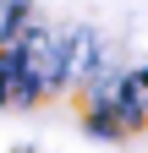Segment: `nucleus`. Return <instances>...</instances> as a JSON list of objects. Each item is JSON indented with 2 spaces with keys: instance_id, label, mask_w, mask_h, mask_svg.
<instances>
[{
  "instance_id": "obj_2",
  "label": "nucleus",
  "mask_w": 148,
  "mask_h": 153,
  "mask_svg": "<svg viewBox=\"0 0 148 153\" xmlns=\"http://www.w3.org/2000/svg\"><path fill=\"white\" fill-rule=\"evenodd\" d=\"M88 137H104V142H121V137H132L115 115H110L104 104H88Z\"/></svg>"
},
{
  "instance_id": "obj_1",
  "label": "nucleus",
  "mask_w": 148,
  "mask_h": 153,
  "mask_svg": "<svg viewBox=\"0 0 148 153\" xmlns=\"http://www.w3.org/2000/svg\"><path fill=\"white\" fill-rule=\"evenodd\" d=\"M33 104H44V93L33 88V76L22 66V49L0 44V109H33Z\"/></svg>"
}]
</instances>
